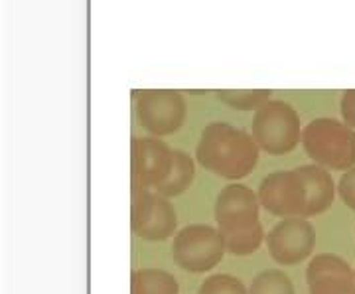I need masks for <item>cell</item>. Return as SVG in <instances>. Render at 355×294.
Wrapping results in <instances>:
<instances>
[{"mask_svg": "<svg viewBox=\"0 0 355 294\" xmlns=\"http://www.w3.org/2000/svg\"><path fill=\"white\" fill-rule=\"evenodd\" d=\"M259 144L253 135L229 123H209L202 130V137L196 148V160L207 172L231 180L249 176L259 162Z\"/></svg>", "mask_w": 355, "mask_h": 294, "instance_id": "6da1fadb", "label": "cell"}, {"mask_svg": "<svg viewBox=\"0 0 355 294\" xmlns=\"http://www.w3.org/2000/svg\"><path fill=\"white\" fill-rule=\"evenodd\" d=\"M261 202L249 186L233 182L217 193L216 223L225 239L227 253L235 257L253 255L265 241V230L259 221Z\"/></svg>", "mask_w": 355, "mask_h": 294, "instance_id": "7a4b0ae2", "label": "cell"}, {"mask_svg": "<svg viewBox=\"0 0 355 294\" xmlns=\"http://www.w3.org/2000/svg\"><path fill=\"white\" fill-rule=\"evenodd\" d=\"M300 144L314 164L347 172L355 166V130L343 121L320 116L302 128Z\"/></svg>", "mask_w": 355, "mask_h": 294, "instance_id": "3957f363", "label": "cell"}, {"mask_svg": "<svg viewBox=\"0 0 355 294\" xmlns=\"http://www.w3.org/2000/svg\"><path fill=\"white\" fill-rule=\"evenodd\" d=\"M251 135L261 150L272 156L288 154L302 139L300 115L288 103L270 99L254 111Z\"/></svg>", "mask_w": 355, "mask_h": 294, "instance_id": "277c9868", "label": "cell"}, {"mask_svg": "<svg viewBox=\"0 0 355 294\" xmlns=\"http://www.w3.org/2000/svg\"><path fill=\"white\" fill-rule=\"evenodd\" d=\"M227 253L225 239L217 227L191 223L174 235L172 257L178 267L190 273H207L221 263Z\"/></svg>", "mask_w": 355, "mask_h": 294, "instance_id": "5b68a950", "label": "cell"}, {"mask_svg": "<svg viewBox=\"0 0 355 294\" xmlns=\"http://www.w3.org/2000/svg\"><path fill=\"white\" fill-rule=\"evenodd\" d=\"M186 99L180 91L144 89L137 93V116L156 139L174 135L186 121Z\"/></svg>", "mask_w": 355, "mask_h": 294, "instance_id": "8992f818", "label": "cell"}, {"mask_svg": "<svg viewBox=\"0 0 355 294\" xmlns=\"http://www.w3.org/2000/svg\"><path fill=\"white\" fill-rule=\"evenodd\" d=\"M257 196L266 211L277 218H304L308 192L298 168L279 170L265 176L259 184Z\"/></svg>", "mask_w": 355, "mask_h": 294, "instance_id": "52a82bcc", "label": "cell"}, {"mask_svg": "<svg viewBox=\"0 0 355 294\" xmlns=\"http://www.w3.org/2000/svg\"><path fill=\"white\" fill-rule=\"evenodd\" d=\"M174 150L156 137H135L130 142V188L156 190L170 174Z\"/></svg>", "mask_w": 355, "mask_h": 294, "instance_id": "ba28073f", "label": "cell"}, {"mask_svg": "<svg viewBox=\"0 0 355 294\" xmlns=\"http://www.w3.org/2000/svg\"><path fill=\"white\" fill-rule=\"evenodd\" d=\"M314 247L316 230L306 218L280 219L266 235V249L282 267L302 263L314 253Z\"/></svg>", "mask_w": 355, "mask_h": 294, "instance_id": "9c48e42d", "label": "cell"}, {"mask_svg": "<svg viewBox=\"0 0 355 294\" xmlns=\"http://www.w3.org/2000/svg\"><path fill=\"white\" fill-rule=\"evenodd\" d=\"M310 294H355V270L334 253L312 257L306 267Z\"/></svg>", "mask_w": 355, "mask_h": 294, "instance_id": "30bf717a", "label": "cell"}, {"mask_svg": "<svg viewBox=\"0 0 355 294\" xmlns=\"http://www.w3.org/2000/svg\"><path fill=\"white\" fill-rule=\"evenodd\" d=\"M298 172L304 178L306 192H308L304 218H314V216L324 214L326 209H330L336 198V190H338L330 170L318 164H304V166H298Z\"/></svg>", "mask_w": 355, "mask_h": 294, "instance_id": "8fae6325", "label": "cell"}, {"mask_svg": "<svg viewBox=\"0 0 355 294\" xmlns=\"http://www.w3.org/2000/svg\"><path fill=\"white\" fill-rule=\"evenodd\" d=\"M178 216L174 205L170 204L168 198H162L156 193V205L150 219L146 225H142L135 235H139L144 241H164L168 237L176 235Z\"/></svg>", "mask_w": 355, "mask_h": 294, "instance_id": "7c38bea8", "label": "cell"}, {"mask_svg": "<svg viewBox=\"0 0 355 294\" xmlns=\"http://www.w3.org/2000/svg\"><path fill=\"white\" fill-rule=\"evenodd\" d=\"M130 294H180V284L168 270L142 267L130 275Z\"/></svg>", "mask_w": 355, "mask_h": 294, "instance_id": "4fadbf2b", "label": "cell"}, {"mask_svg": "<svg viewBox=\"0 0 355 294\" xmlns=\"http://www.w3.org/2000/svg\"><path fill=\"white\" fill-rule=\"evenodd\" d=\"M196 178V162L186 150H174V164L168 174V178L154 190L162 198H176L182 196L191 186Z\"/></svg>", "mask_w": 355, "mask_h": 294, "instance_id": "5bb4252c", "label": "cell"}, {"mask_svg": "<svg viewBox=\"0 0 355 294\" xmlns=\"http://www.w3.org/2000/svg\"><path fill=\"white\" fill-rule=\"evenodd\" d=\"M270 89H221L217 91V99L237 111H259L265 103L270 101Z\"/></svg>", "mask_w": 355, "mask_h": 294, "instance_id": "9a60e30c", "label": "cell"}, {"mask_svg": "<svg viewBox=\"0 0 355 294\" xmlns=\"http://www.w3.org/2000/svg\"><path fill=\"white\" fill-rule=\"evenodd\" d=\"M249 294H296L292 279L280 269L259 273L249 286Z\"/></svg>", "mask_w": 355, "mask_h": 294, "instance_id": "2e32d148", "label": "cell"}, {"mask_svg": "<svg viewBox=\"0 0 355 294\" xmlns=\"http://www.w3.org/2000/svg\"><path fill=\"white\" fill-rule=\"evenodd\" d=\"M156 205V192L148 188H130V230L132 233L146 225Z\"/></svg>", "mask_w": 355, "mask_h": 294, "instance_id": "e0dca14e", "label": "cell"}, {"mask_svg": "<svg viewBox=\"0 0 355 294\" xmlns=\"http://www.w3.org/2000/svg\"><path fill=\"white\" fill-rule=\"evenodd\" d=\"M198 294H249L247 286L231 275H211L200 284Z\"/></svg>", "mask_w": 355, "mask_h": 294, "instance_id": "ac0fdd59", "label": "cell"}, {"mask_svg": "<svg viewBox=\"0 0 355 294\" xmlns=\"http://www.w3.org/2000/svg\"><path fill=\"white\" fill-rule=\"evenodd\" d=\"M338 193L343 204L355 211V166L342 174V178L338 182Z\"/></svg>", "mask_w": 355, "mask_h": 294, "instance_id": "d6986e66", "label": "cell"}, {"mask_svg": "<svg viewBox=\"0 0 355 294\" xmlns=\"http://www.w3.org/2000/svg\"><path fill=\"white\" fill-rule=\"evenodd\" d=\"M340 111H342L343 123L355 130V89L343 91L342 101H340Z\"/></svg>", "mask_w": 355, "mask_h": 294, "instance_id": "ffe728a7", "label": "cell"}, {"mask_svg": "<svg viewBox=\"0 0 355 294\" xmlns=\"http://www.w3.org/2000/svg\"><path fill=\"white\" fill-rule=\"evenodd\" d=\"M354 270H355V269H354Z\"/></svg>", "mask_w": 355, "mask_h": 294, "instance_id": "44dd1931", "label": "cell"}]
</instances>
